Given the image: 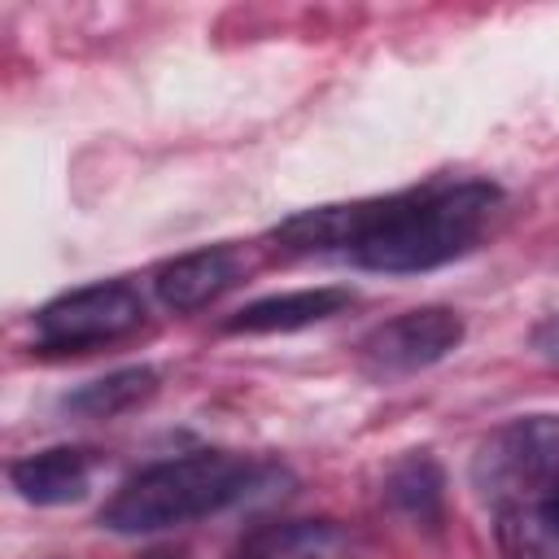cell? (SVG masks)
<instances>
[{"mask_svg": "<svg viewBox=\"0 0 559 559\" xmlns=\"http://www.w3.org/2000/svg\"><path fill=\"white\" fill-rule=\"evenodd\" d=\"M498 210L502 188L489 179H428L371 201L301 210L271 240L284 253H345L367 271L415 275L472 253Z\"/></svg>", "mask_w": 559, "mask_h": 559, "instance_id": "6da1fadb", "label": "cell"}, {"mask_svg": "<svg viewBox=\"0 0 559 559\" xmlns=\"http://www.w3.org/2000/svg\"><path fill=\"white\" fill-rule=\"evenodd\" d=\"M266 480H275L271 463H258L231 450L179 454L131 476L100 507V524L109 533H162V528L227 511L253 498V489H262Z\"/></svg>", "mask_w": 559, "mask_h": 559, "instance_id": "7a4b0ae2", "label": "cell"}, {"mask_svg": "<svg viewBox=\"0 0 559 559\" xmlns=\"http://www.w3.org/2000/svg\"><path fill=\"white\" fill-rule=\"evenodd\" d=\"M559 480V415H520L480 437L472 485L498 511H524Z\"/></svg>", "mask_w": 559, "mask_h": 559, "instance_id": "3957f363", "label": "cell"}, {"mask_svg": "<svg viewBox=\"0 0 559 559\" xmlns=\"http://www.w3.org/2000/svg\"><path fill=\"white\" fill-rule=\"evenodd\" d=\"M144 323V297L127 280L87 284L74 293L52 297L35 310V349L48 358L66 354H92L122 336H131Z\"/></svg>", "mask_w": 559, "mask_h": 559, "instance_id": "277c9868", "label": "cell"}, {"mask_svg": "<svg viewBox=\"0 0 559 559\" xmlns=\"http://www.w3.org/2000/svg\"><path fill=\"white\" fill-rule=\"evenodd\" d=\"M463 341V319L450 306H419L406 310L380 328H371L358 345V367L371 380H397L415 376L432 362H441Z\"/></svg>", "mask_w": 559, "mask_h": 559, "instance_id": "5b68a950", "label": "cell"}, {"mask_svg": "<svg viewBox=\"0 0 559 559\" xmlns=\"http://www.w3.org/2000/svg\"><path fill=\"white\" fill-rule=\"evenodd\" d=\"M249 271H253V253L249 249H240V245H210V249H197V253H183V258L166 262L153 275V284H157L162 306L188 314V310H201V306L218 301Z\"/></svg>", "mask_w": 559, "mask_h": 559, "instance_id": "8992f818", "label": "cell"}, {"mask_svg": "<svg viewBox=\"0 0 559 559\" xmlns=\"http://www.w3.org/2000/svg\"><path fill=\"white\" fill-rule=\"evenodd\" d=\"M96 463H100L96 450L52 445V450H39V454L9 463V485L35 507H61V502H79L87 493Z\"/></svg>", "mask_w": 559, "mask_h": 559, "instance_id": "52a82bcc", "label": "cell"}, {"mask_svg": "<svg viewBox=\"0 0 559 559\" xmlns=\"http://www.w3.org/2000/svg\"><path fill=\"white\" fill-rule=\"evenodd\" d=\"M345 306H354V288H336V284H319V288H293V293H275V297H258L245 310H236L223 332H245V336H262V332H297L310 323H323L332 314H341Z\"/></svg>", "mask_w": 559, "mask_h": 559, "instance_id": "ba28073f", "label": "cell"}, {"mask_svg": "<svg viewBox=\"0 0 559 559\" xmlns=\"http://www.w3.org/2000/svg\"><path fill=\"white\" fill-rule=\"evenodd\" d=\"M236 559H349V533L336 520H280L253 528Z\"/></svg>", "mask_w": 559, "mask_h": 559, "instance_id": "9c48e42d", "label": "cell"}, {"mask_svg": "<svg viewBox=\"0 0 559 559\" xmlns=\"http://www.w3.org/2000/svg\"><path fill=\"white\" fill-rule=\"evenodd\" d=\"M384 498L415 528H437L445 515V472L428 450L402 454L384 476Z\"/></svg>", "mask_w": 559, "mask_h": 559, "instance_id": "30bf717a", "label": "cell"}, {"mask_svg": "<svg viewBox=\"0 0 559 559\" xmlns=\"http://www.w3.org/2000/svg\"><path fill=\"white\" fill-rule=\"evenodd\" d=\"M157 393V371L153 367H122L109 371L100 380H87L83 389H74L66 397V411L83 415V419H114L140 402H148Z\"/></svg>", "mask_w": 559, "mask_h": 559, "instance_id": "8fae6325", "label": "cell"}, {"mask_svg": "<svg viewBox=\"0 0 559 559\" xmlns=\"http://www.w3.org/2000/svg\"><path fill=\"white\" fill-rule=\"evenodd\" d=\"M502 542L520 559H559V480L524 511L502 515Z\"/></svg>", "mask_w": 559, "mask_h": 559, "instance_id": "7c38bea8", "label": "cell"}, {"mask_svg": "<svg viewBox=\"0 0 559 559\" xmlns=\"http://www.w3.org/2000/svg\"><path fill=\"white\" fill-rule=\"evenodd\" d=\"M533 345H537V354L542 358H550V362H559V310L533 332Z\"/></svg>", "mask_w": 559, "mask_h": 559, "instance_id": "4fadbf2b", "label": "cell"}]
</instances>
